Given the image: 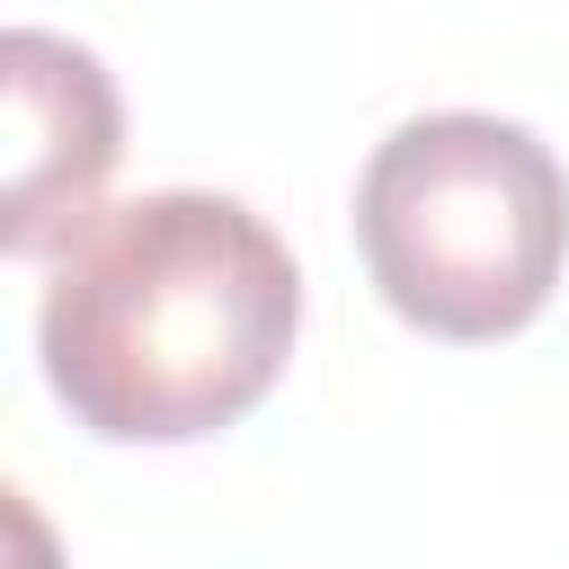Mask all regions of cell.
<instances>
[{
	"instance_id": "obj_1",
	"label": "cell",
	"mask_w": 569,
	"mask_h": 569,
	"mask_svg": "<svg viewBox=\"0 0 569 569\" xmlns=\"http://www.w3.org/2000/svg\"><path fill=\"white\" fill-rule=\"evenodd\" d=\"M302 267L213 187L98 204L44 267L36 356L53 400L107 445H196L240 427L293 356Z\"/></svg>"
},
{
	"instance_id": "obj_2",
	"label": "cell",
	"mask_w": 569,
	"mask_h": 569,
	"mask_svg": "<svg viewBox=\"0 0 569 569\" xmlns=\"http://www.w3.org/2000/svg\"><path fill=\"white\" fill-rule=\"evenodd\" d=\"M356 249L409 329L445 347L516 338L569 267V169L507 116H409L356 178Z\"/></svg>"
},
{
	"instance_id": "obj_3",
	"label": "cell",
	"mask_w": 569,
	"mask_h": 569,
	"mask_svg": "<svg viewBox=\"0 0 569 569\" xmlns=\"http://www.w3.org/2000/svg\"><path fill=\"white\" fill-rule=\"evenodd\" d=\"M0 80H9L0 240H9V258H53L98 213V187L124 151V107H116L107 62L71 36H44V27H9Z\"/></svg>"
}]
</instances>
